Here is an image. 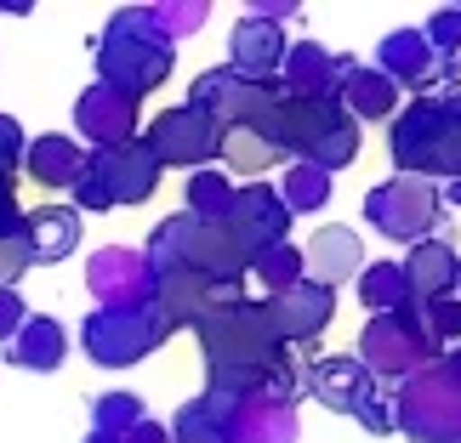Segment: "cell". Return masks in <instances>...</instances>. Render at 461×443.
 I'll return each instance as SVG.
<instances>
[{"instance_id": "cell-7", "label": "cell", "mask_w": 461, "mask_h": 443, "mask_svg": "<svg viewBox=\"0 0 461 443\" xmlns=\"http://www.w3.org/2000/svg\"><path fill=\"white\" fill-rule=\"evenodd\" d=\"M34 227H46V244H41V256H63L68 251V227H75V217L68 210H46Z\"/></svg>"}, {"instance_id": "cell-2", "label": "cell", "mask_w": 461, "mask_h": 443, "mask_svg": "<svg viewBox=\"0 0 461 443\" xmlns=\"http://www.w3.org/2000/svg\"><path fill=\"white\" fill-rule=\"evenodd\" d=\"M308 261H313V268L325 273V279H336L342 268H353V261H359V244H353L348 227H330V234H319V239H313Z\"/></svg>"}, {"instance_id": "cell-5", "label": "cell", "mask_w": 461, "mask_h": 443, "mask_svg": "<svg viewBox=\"0 0 461 443\" xmlns=\"http://www.w3.org/2000/svg\"><path fill=\"white\" fill-rule=\"evenodd\" d=\"M240 58H245V63H257V68H274V58H279V40H274L268 29L257 34V23H245V29H240Z\"/></svg>"}, {"instance_id": "cell-1", "label": "cell", "mask_w": 461, "mask_h": 443, "mask_svg": "<svg viewBox=\"0 0 461 443\" xmlns=\"http://www.w3.org/2000/svg\"><path fill=\"white\" fill-rule=\"evenodd\" d=\"M268 318H291V324H285L291 335H313V330H325V318H330V290H313V296L291 290Z\"/></svg>"}, {"instance_id": "cell-3", "label": "cell", "mask_w": 461, "mask_h": 443, "mask_svg": "<svg viewBox=\"0 0 461 443\" xmlns=\"http://www.w3.org/2000/svg\"><path fill=\"white\" fill-rule=\"evenodd\" d=\"M41 330H29L23 341H17V359L23 364H58V352H63V335H58V324L51 318H34Z\"/></svg>"}, {"instance_id": "cell-4", "label": "cell", "mask_w": 461, "mask_h": 443, "mask_svg": "<svg viewBox=\"0 0 461 443\" xmlns=\"http://www.w3.org/2000/svg\"><path fill=\"white\" fill-rule=\"evenodd\" d=\"M404 279H416V285H421V290H433V285H438V279H445V285H450V279H456V256L445 251V244H428V251H421V256H416V268H411V273H404Z\"/></svg>"}, {"instance_id": "cell-9", "label": "cell", "mask_w": 461, "mask_h": 443, "mask_svg": "<svg viewBox=\"0 0 461 443\" xmlns=\"http://www.w3.org/2000/svg\"><path fill=\"white\" fill-rule=\"evenodd\" d=\"M6 318H17V301H12V296H0V330H12Z\"/></svg>"}, {"instance_id": "cell-6", "label": "cell", "mask_w": 461, "mask_h": 443, "mask_svg": "<svg viewBox=\"0 0 461 443\" xmlns=\"http://www.w3.org/2000/svg\"><path fill=\"white\" fill-rule=\"evenodd\" d=\"M291 205L296 210H313V205H325V171H296L291 176Z\"/></svg>"}, {"instance_id": "cell-8", "label": "cell", "mask_w": 461, "mask_h": 443, "mask_svg": "<svg viewBox=\"0 0 461 443\" xmlns=\"http://www.w3.org/2000/svg\"><path fill=\"white\" fill-rule=\"evenodd\" d=\"M433 335H461V307H450V301H433Z\"/></svg>"}]
</instances>
